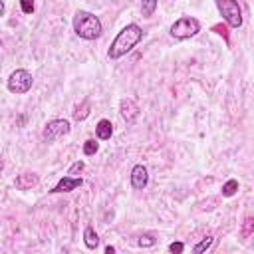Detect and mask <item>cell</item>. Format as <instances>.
I'll list each match as a JSON object with an SVG mask.
<instances>
[{"label":"cell","mask_w":254,"mask_h":254,"mask_svg":"<svg viewBox=\"0 0 254 254\" xmlns=\"http://www.w3.org/2000/svg\"><path fill=\"white\" fill-rule=\"evenodd\" d=\"M143 38V30L137 26V24H127L117 36L115 40L111 42L109 50H107V56L109 60H119L121 56H125L127 52H131Z\"/></svg>","instance_id":"obj_1"},{"label":"cell","mask_w":254,"mask_h":254,"mask_svg":"<svg viewBox=\"0 0 254 254\" xmlns=\"http://www.w3.org/2000/svg\"><path fill=\"white\" fill-rule=\"evenodd\" d=\"M73 30L79 38L83 40H97L101 36V22L95 14L85 12V10H77L73 16Z\"/></svg>","instance_id":"obj_2"},{"label":"cell","mask_w":254,"mask_h":254,"mask_svg":"<svg viewBox=\"0 0 254 254\" xmlns=\"http://www.w3.org/2000/svg\"><path fill=\"white\" fill-rule=\"evenodd\" d=\"M200 32V22L196 18H190V16H183L179 18L173 26H171V36L177 38V40H187V38H192Z\"/></svg>","instance_id":"obj_3"},{"label":"cell","mask_w":254,"mask_h":254,"mask_svg":"<svg viewBox=\"0 0 254 254\" xmlns=\"http://www.w3.org/2000/svg\"><path fill=\"white\" fill-rule=\"evenodd\" d=\"M220 16L230 28H240L242 26V12L236 0H214Z\"/></svg>","instance_id":"obj_4"},{"label":"cell","mask_w":254,"mask_h":254,"mask_svg":"<svg viewBox=\"0 0 254 254\" xmlns=\"http://www.w3.org/2000/svg\"><path fill=\"white\" fill-rule=\"evenodd\" d=\"M34 79H32V73L26 71V69H16L10 73L8 77V89L12 93H26L30 87H32Z\"/></svg>","instance_id":"obj_5"},{"label":"cell","mask_w":254,"mask_h":254,"mask_svg":"<svg viewBox=\"0 0 254 254\" xmlns=\"http://www.w3.org/2000/svg\"><path fill=\"white\" fill-rule=\"evenodd\" d=\"M67 133H69V121H65V119H52V121L46 123L44 131H42V137L48 143H52V141L67 135Z\"/></svg>","instance_id":"obj_6"},{"label":"cell","mask_w":254,"mask_h":254,"mask_svg":"<svg viewBox=\"0 0 254 254\" xmlns=\"http://www.w3.org/2000/svg\"><path fill=\"white\" fill-rule=\"evenodd\" d=\"M119 111H121V117H123L129 125H133L135 119L139 117V107H137V103H135L133 99H129V97L121 99V103H119Z\"/></svg>","instance_id":"obj_7"},{"label":"cell","mask_w":254,"mask_h":254,"mask_svg":"<svg viewBox=\"0 0 254 254\" xmlns=\"http://www.w3.org/2000/svg\"><path fill=\"white\" fill-rule=\"evenodd\" d=\"M147 183H149V173H147V169H145L143 165H135L133 171H131V187H133L135 190H143V189L147 187Z\"/></svg>","instance_id":"obj_8"},{"label":"cell","mask_w":254,"mask_h":254,"mask_svg":"<svg viewBox=\"0 0 254 254\" xmlns=\"http://www.w3.org/2000/svg\"><path fill=\"white\" fill-rule=\"evenodd\" d=\"M81 179L79 177H71V175H65V177H62L60 181H58V185L52 189V192H69V190H73V189H77V187H81Z\"/></svg>","instance_id":"obj_9"},{"label":"cell","mask_w":254,"mask_h":254,"mask_svg":"<svg viewBox=\"0 0 254 254\" xmlns=\"http://www.w3.org/2000/svg\"><path fill=\"white\" fill-rule=\"evenodd\" d=\"M38 175L32 171H26V173H22V175H18L16 177V181H14V185H16V189L18 190H30V189H34L36 185H38Z\"/></svg>","instance_id":"obj_10"},{"label":"cell","mask_w":254,"mask_h":254,"mask_svg":"<svg viewBox=\"0 0 254 254\" xmlns=\"http://www.w3.org/2000/svg\"><path fill=\"white\" fill-rule=\"evenodd\" d=\"M95 135H97V139H101V141L111 139V135H113V125H111V121H109V119H101V121L97 123V127H95Z\"/></svg>","instance_id":"obj_11"},{"label":"cell","mask_w":254,"mask_h":254,"mask_svg":"<svg viewBox=\"0 0 254 254\" xmlns=\"http://www.w3.org/2000/svg\"><path fill=\"white\" fill-rule=\"evenodd\" d=\"M83 242H85V246L89 250H95L97 248L99 238H97V232L93 230V226H85V230H83Z\"/></svg>","instance_id":"obj_12"},{"label":"cell","mask_w":254,"mask_h":254,"mask_svg":"<svg viewBox=\"0 0 254 254\" xmlns=\"http://www.w3.org/2000/svg\"><path fill=\"white\" fill-rule=\"evenodd\" d=\"M252 232H254V216H246V218H244V222H242L240 236H242V238H248Z\"/></svg>","instance_id":"obj_13"},{"label":"cell","mask_w":254,"mask_h":254,"mask_svg":"<svg viewBox=\"0 0 254 254\" xmlns=\"http://www.w3.org/2000/svg\"><path fill=\"white\" fill-rule=\"evenodd\" d=\"M236 190H238V181H234V179H230L222 185V196H232Z\"/></svg>","instance_id":"obj_14"},{"label":"cell","mask_w":254,"mask_h":254,"mask_svg":"<svg viewBox=\"0 0 254 254\" xmlns=\"http://www.w3.org/2000/svg\"><path fill=\"white\" fill-rule=\"evenodd\" d=\"M157 10V0H141V12L143 16H153Z\"/></svg>","instance_id":"obj_15"},{"label":"cell","mask_w":254,"mask_h":254,"mask_svg":"<svg viewBox=\"0 0 254 254\" xmlns=\"http://www.w3.org/2000/svg\"><path fill=\"white\" fill-rule=\"evenodd\" d=\"M87 115H89V101L85 99V101H83V103L73 111V117H75L77 121H81V119H85Z\"/></svg>","instance_id":"obj_16"},{"label":"cell","mask_w":254,"mask_h":254,"mask_svg":"<svg viewBox=\"0 0 254 254\" xmlns=\"http://www.w3.org/2000/svg\"><path fill=\"white\" fill-rule=\"evenodd\" d=\"M212 242H214V238H212V236H206V238H202V240L192 248V252H194V254H200V252L208 250V248L212 246Z\"/></svg>","instance_id":"obj_17"},{"label":"cell","mask_w":254,"mask_h":254,"mask_svg":"<svg viewBox=\"0 0 254 254\" xmlns=\"http://www.w3.org/2000/svg\"><path fill=\"white\" fill-rule=\"evenodd\" d=\"M97 149H99V145H97L93 139H89V141L83 143V155H87V157H89V155H95Z\"/></svg>","instance_id":"obj_18"},{"label":"cell","mask_w":254,"mask_h":254,"mask_svg":"<svg viewBox=\"0 0 254 254\" xmlns=\"http://www.w3.org/2000/svg\"><path fill=\"white\" fill-rule=\"evenodd\" d=\"M85 169V163L83 161H75L71 167H69V171H67V175H71V177H75V175H79L81 171Z\"/></svg>","instance_id":"obj_19"},{"label":"cell","mask_w":254,"mask_h":254,"mask_svg":"<svg viewBox=\"0 0 254 254\" xmlns=\"http://www.w3.org/2000/svg\"><path fill=\"white\" fill-rule=\"evenodd\" d=\"M137 244H139L141 248H149V246H153V244H155V238H153L151 234H143V236L137 240Z\"/></svg>","instance_id":"obj_20"},{"label":"cell","mask_w":254,"mask_h":254,"mask_svg":"<svg viewBox=\"0 0 254 254\" xmlns=\"http://www.w3.org/2000/svg\"><path fill=\"white\" fill-rule=\"evenodd\" d=\"M20 6H22L24 14H32L34 12V0H20Z\"/></svg>","instance_id":"obj_21"},{"label":"cell","mask_w":254,"mask_h":254,"mask_svg":"<svg viewBox=\"0 0 254 254\" xmlns=\"http://www.w3.org/2000/svg\"><path fill=\"white\" fill-rule=\"evenodd\" d=\"M169 250H171L173 254H181V252L185 250V244H183V242H173V244H169Z\"/></svg>","instance_id":"obj_22"},{"label":"cell","mask_w":254,"mask_h":254,"mask_svg":"<svg viewBox=\"0 0 254 254\" xmlns=\"http://www.w3.org/2000/svg\"><path fill=\"white\" fill-rule=\"evenodd\" d=\"M214 30H218V34H224V36H226V28H222V26H214Z\"/></svg>","instance_id":"obj_23"},{"label":"cell","mask_w":254,"mask_h":254,"mask_svg":"<svg viewBox=\"0 0 254 254\" xmlns=\"http://www.w3.org/2000/svg\"><path fill=\"white\" fill-rule=\"evenodd\" d=\"M113 252H115V248H113V246H107V248H105V254H113Z\"/></svg>","instance_id":"obj_24"},{"label":"cell","mask_w":254,"mask_h":254,"mask_svg":"<svg viewBox=\"0 0 254 254\" xmlns=\"http://www.w3.org/2000/svg\"><path fill=\"white\" fill-rule=\"evenodd\" d=\"M4 12H6V6H4V2H0V14L4 16Z\"/></svg>","instance_id":"obj_25"}]
</instances>
